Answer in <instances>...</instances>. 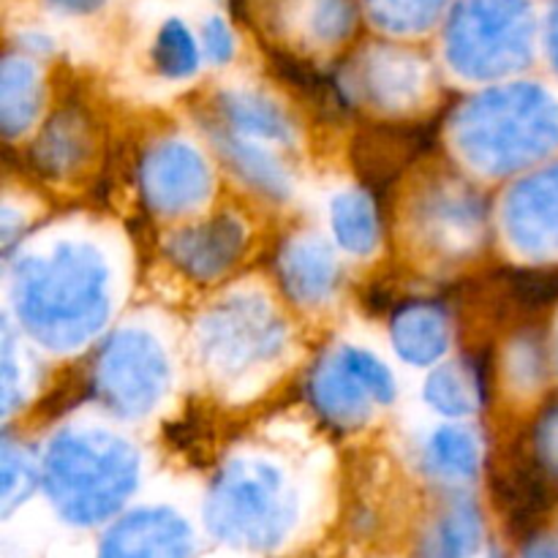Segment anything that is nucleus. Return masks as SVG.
Returning a JSON list of instances; mask_svg holds the SVG:
<instances>
[{"label":"nucleus","instance_id":"nucleus-3","mask_svg":"<svg viewBox=\"0 0 558 558\" xmlns=\"http://www.w3.org/2000/svg\"><path fill=\"white\" fill-rule=\"evenodd\" d=\"M316 398L336 420H352L363 412L365 401L390 403L396 385L385 365L360 349H343L316 379Z\"/></svg>","mask_w":558,"mask_h":558},{"label":"nucleus","instance_id":"nucleus-9","mask_svg":"<svg viewBox=\"0 0 558 558\" xmlns=\"http://www.w3.org/2000/svg\"><path fill=\"white\" fill-rule=\"evenodd\" d=\"M153 60H156L158 71L163 76H172V80L174 76H189L196 69V47L189 31L178 20H169L161 27L156 49H153Z\"/></svg>","mask_w":558,"mask_h":558},{"label":"nucleus","instance_id":"nucleus-8","mask_svg":"<svg viewBox=\"0 0 558 558\" xmlns=\"http://www.w3.org/2000/svg\"><path fill=\"white\" fill-rule=\"evenodd\" d=\"M336 229L343 245L352 251H368L376 243L374 207L365 196H341L336 202Z\"/></svg>","mask_w":558,"mask_h":558},{"label":"nucleus","instance_id":"nucleus-6","mask_svg":"<svg viewBox=\"0 0 558 558\" xmlns=\"http://www.w3.org/2000/svg\"><path fill=\"white\" fill-rule=\"evenodd\" d=\"M425 469L439 480H469L477 469V447L461 430H439L425 445Z\"/></svg>","mask_w":558,"mask_h":558},{"label":"nucleus","instance_id":"nucleus-13","mask_svg":"<svg viewBox=\"0 0 558 558\" xmlns=\"http://www.w3.org/2000/svg\"><path fill=\"white\" fill-rule=\"evenodd\" d=\"M52 3L60 5V9H65V11H90V9H96L101 0H52Z\"/></svg>","mask_w":558,"mask_h":558},{"label":"nucleus","instance_id":"nucleus-1","mask_svg":"<svg viewBox=\"0 0 558 558\" xmlns=\"http://www.w3.org/2000/svg\"><path fill=\"white\" fill-rule=\"evenodd\" d=\"M213 534L234 548L270 550L294 523V499L276 469L265 463H234L207 501Z\"/></svg>","mask_w":558,"mask_h":558},{"label":"nucleus","instance_id":"nucleus-10","mask_svg":"<svg viewBox=\"0 0 558 558\" xmlns=\"http://www.w3.org/2000/svg\"><path fill=\"white\" fill-rule=\"evenodd\" d=\"M232 104V114L243 129L256 131V134H265V136H276V140H287L289 136V125L270 104L265 101H256V98H234Z\"/></svg>","mask_w":558,"mask_h":558},{"label":"nucleus","instance_id":"nucleus-7","mask_svg":"<svg viewBox=\"0 0 558 558\" xmlns=\"http://www.w3.org/2000/svg\"><path fill=\"white\" fill-rule=\"evenodd\" d=\"M398 347L409 360L436 357L447 343V325L439 311L434 308H414L398 319Z\"/></svg>","mask_w":558,"mask_h":558},{"label":"nucleus","instance_id":"nucleus-5","mask_svg":"<svg viewBox=\"0 0 558 558\" xmlns=\"http://www.w3.org/2000/svg\"><path fill=\"white\" fill-rule=\"evenodd\" d=\"M480 515L469 501L441 512L423 545V558H472L480 548Z\"/></svg>","mask_w":558,"mask_h":558},{"label":"nucleus","instance_id":"nucleus-12","mask_svg":"<svg viewBox=\"0 0 558 558\" xmlns=\"http://www.w3.org/2000/svg\"><path fill=\"white\" fill-rule=\"evenodd\" d=\"M205 38H207V49H210L216 63H223V60L232 54V38H229V31L218 20L207 22Z\"/></svg>","mask_w":558,"mask_h":558},{"label":"nucleus","instance_id":"nucleus-2","mask_svg":"<svg viewBox=\"0 0 558 558\" xmlns=\"http://www.w3.org/2000/svg\"><path fill=\"white\" fill-rule=\"evenodd\" d=\"M49 496L60 515L80 526L112 515L134 488V458L112 441L60 439L47 469Z\"/></svg>","mask_w":558,"mask_h":558},{"label":"nucleus","instance_id":"nucleus-14","mask_svg":"<svg viewBox=\"0 0 558 558\" xmlns=\"http://www.w3.org/2000/svg\"><path fill=\"white\" fill-rule=\"evenodd\" d=\"M523 558H558V548L550 543H537L526 550V556Z\"/></svg>","mask_w":558,"mask_h":558},{"label":"nucleus","instance_id":"nucleus-4","mask_svg":"<svg viewBox=\"0 0 558 558\" xmlns=\"http://www.w3.org/2000/svg\"><path fill=\"white\" fill-rule=\"evenodd\" d=\"M189 526L169 510L134 512L109 532L98 558H189Z\"/></svg>","mask_w":558,"mask_h":558},{"label":"nucleus","instance_id":"nucleus-11","mask_svg":"<svg viewBox=\"0 0 558 558\" xmlns=\"http://www.w3.org/2000/svg\"><path fill=\"white\" fill-rule=\"evenodd\" d=\"M430 401L447 414H463L472 412V392H469L466 381L456 371H441L439 376H434L430 381Z\"/></svg>","mask_w":558,"mask_h":558}]
</instances>
